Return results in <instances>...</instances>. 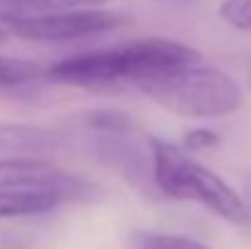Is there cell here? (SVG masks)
<instances>
[{"instance_id":"cell-12","label":"cell","mask_w":251,"mask_h":249,"mask_svg":"<svg viewBox=\"0 0 251 249\" xmlns=\"http://www.w3.org/2000/svg\"><path fill=\"white\" fill-rule=\"evenodd\" d=\"M220 144V135L212 132V130H205V127H198V130H190L185 132V142H183V149L185 152H202V149H212Z\"/></svg>"},{"instance_id":"cell-11","label":"cell","mask_w":251,"mask_h":249,"mask_svg":"<svg viewBox=\"0 0 251 249\" xmlns=\"http://www.w3.org/2000/svg\"><path fill=\"white\" fill-rule=\"evenodd\" d=\"M220 17L239 32H251V0H222Z\"/></svg>"},{"instance_id":"cell-5","label":"cell","mask_w":251,"mask_h":249,"mask_svg":"<svg viewBox=\"0 0 251 249\" xmlns=\"http://www.w3.org/2000/svg\"><path fill=\"white\" fill-rule=\"evenodd\" d=\"M0 191H29V193H54L64 203L90 200L95 186L78 176L69 173L42 157H7L0 159Z\"/></svg>"},{"instance_id":"cell-2","label":"cell","mask_w":251,"mask_h":249,"mask_svg":"<svg viewBox=\"0 0 251 249\" xmlns=\"http://www.w3.org/2000/svg\"><path fill=\"white\" fill-rule=\"evenodd\" d=\"M151 181L154 186L173 200H190L217 218L242 225L249 220L247 203L242 195L212 168L200 164L190 152L183 147L151 137Z\"/></svg>"},{"instance_id":"cell-6","label":"cell","mask_w":251,"mask_h":249,"mask_svg":"<svg viewBox=\"0 0 251 249\" xmlns=\"http://www.w3.org/2000/svg\"><path fill=\"white\" fill-rule=\"evenodd\" d=\"M61 147V135L39 125L0 122V159L37 157Z\"/></svg>"},{"instance_id":"cell-8","label":"cell","mask_w":251,"mask_h":249,"mask_svg":"<svg viewBox=\"0 0 251 249\" xmlns=\"http://www.w3.org/2000/svg\"><path fill=\"white\" fill-rule=\"evenodd\" d=\"M112 0H0V15H44L66 10H98Z\"/></svg>"},{"instance_id":"cell-7","label":"cell","mask_w":251,"mask_h":249,"mask_svg":"<svg viewBox=\"0 0 251 249\" xmlns=\"http://www.w3.org/2000/svg\"><path fill=\"white\" fill-rule=\"evenodd\" d=\"M64 200L54 193H29V191H0V218H32L59 208Z\"/></svg>"},{"instance_id":"cell-9","label":"cell","mask_w":251,"mask_h":249,"mask_svg":"<svg viewBox=\"0 0 251 249\" xmlns=\"http://www.w3.org/2000/svg\"><path fill=\"white\" fill-rule=\"evenodd\" d=\"M132 249H212L210 245L178 232H137Z\"/></svg>"},{"instance_id":"cell-3","label":"cell","mask_w":251,"mask_h":249,"mask_svg":"<svg viewBox=\"0 0 251 249\" xmlns=\"http://www.w3.org/2000/svg\"><path fill=\"white\" fill-rule=\"evenodd\" d=\"M137 88L171 115L190 120H217L232 115L242 105V88L229 74L200 61L156 74L137 83Z\"/></svg>"},{"instance_id":"cell-1","label":"cell","mask_w":251,"mask_h":249,"mask_svg":"<svg viewBox=\"0 0 251 249\" xmlns=\"http://www.w3.org/2000/svg\"><path fill=\"white\" fill-rule=\"evenodd\" d=\"M200 61V52L193 47L166 39V37H144L122 42L105 49L81 52L66 56L47 69V79L51 83L74 85V88H110L120 83H137L164 74L171 69H180Z\"/></svg>"},{"instance_id":"cell-13","label":"cell","mask_w":251,"mask_h":249,"mask_svg":"<svg viewBox=\"0 0 251 249\" xmlns=\"http://www.w3.org/2000/svg\"><path fill=\"white\" fill-rule=\"evenodd\" d=\"M244 69H247V81H249V88H251V56L247 59V66Z\"/></svg>"},{"instance_id":"cell-14","label":"cell","mask_w":251,"mask_h":249,"mask_svg":"<svg viewBox=\"0 0 251 249\" xmlns=\"http://www.w3.org/2000/svg\"><path fill=\"white\" fill-rule=\"evenodd\" d=\"M7 37V29H5V22H2V17H0V39H5Z\"/></svg>"},{"instance_id":"cell-10","label":"cell","mask_w":251,"mask_h":249,"mask_svg":"<svg viewBox=\"0 0 251 249\" xmlns=\"http://www.w3.org/2000/svg\"><path fill=\"white\" fill-rule=\"evenodd\" d=\"M39 66L27 59H15V56H2L0 54V88H15L39 79Z\"/></svg>"},{"instance_id":"cell-4","label":"cell","mask_w":251,"mask_h":249,"mask_svg":"<svg viewBox=\"0 0 251 249\" xmlns=\"http://www.w3.org/2000/svg\"><path fill=\"white\" fill-rule=\"evenodd\" d=\"M7 37H20L27 42H74L95 34L112 32L127 20L110 10H66L44 15H0Z\"/></svg>"}]
</instances>
